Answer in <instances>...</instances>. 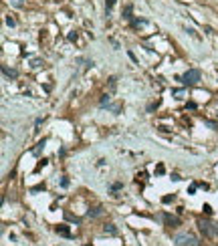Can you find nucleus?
Here are the masks:
<instances>
[{
  "label": "nucleus",
  "instance_id": "nucleus-25",
  "mask_svg": "<svg viewBox=\"0 0 218 246\" xmlns=\"http://www.w3.org/2000/svg\"><path fill=\"white\" fill-rule=\"evenodd\" d=\"M61 186H63V188H67V186H69V180L63 178V180H61Z\"/></svg>",
  "mask_w": 218,
  "mask_h": 246
},
{
  "label": "nucleus",
  "instance_id": "nucleus-13",
  "mask_svg": "<svg viewBox=\"0 0 218 246\" xmlns=\"http://www.w3.org/2000/svg\"><path fill=\"white\" fill-rule=\"evenodd\" d=\"M115 81H117L115 77H109V91H111V93L115 91V87H117V83H115Z\"/></svg>",
  "mask_w": 218,
  "mask_h": 246
},
{
  "label": "nucleus",
  "instance_id": "nucleus-7",
  "mask_svg": "<svg viewBox=\"0 0 218 246\" xmlns=\"http://www.w3.org/2000/svg\"><path fill=\"white\" fill-rule=\"evenodd\" d=\"M103 232L109 234V236H115V234H117V226H115V224H105V226H103Z\"/></svg>",
  "mask_w": 218,
  "mask_h": 246
},
{
  "label": "nucleus",
  "instance_id": "nucleus-18",
  "mask_svg": "<svg viewBox=\"0 0 218 246\" xmlns=\"http://www.w3.org/2000/svg\"><path fill=\"white\" fill-rule=\"evenodd\" d=\"M107 107H109L113 113H119V111H121V105H119V103H117V105H107Z\"/></svg>",
  "mask_w": 218,
  "mask_h": 246
},
{
  "label": "nucleus",
  "instance_id": "nucleus-14",
  "mask_svg": "<svg viewBox=\"0 0 218 246\" xmlns=\"http://www.w3.org/2000/svg\"><path fill=\"white\" fill-rule=\"evenodd\" d=\"M141 24H145L143 18H131V26H141Z\"/></svg>",
  "mask_w": 218,
  "mask_h": 246
},
{
  "label": "nucleus",
  "instance_id": "nucleus-28",
  "mask_svg": "<svg viewBox=\"0 0 218 246\" xmlns=\"http://www.w3.org/2000/svg\"><path fill=\"white\" fill-rule=\"evenodd\" d=\"M216 234H218V226H216Z\"/></svg>",
  "mask_w": 218,
  "mask_h": 246
},
{
  "label": "nucleus",
  "instance_id": "nucleus-8",
  "mask_svg": "<svg viewBox=\"0 0 218 246\" xmlns=\"http://www.w3.org/2000/svg\"><path fill=\"white\" fill-rule=\"evenodd\" d=\"M131 12H133V6H131V4H125V8H123L121 16H123L125 20H131V18H133V16H131Z\"/></svg>",
  "mask_w": 218,
  "mask_h": 246
},
{
  "label": "nucleus",
  "instance_id": "nucleus-20",
  "mask_svg": "<svg viewBox=\"0 0 218 246\" xmlns=\"http://www.w3.org/2000/svg\"><path fill=\"white\" fill-rule=\"evenodd\" d=\"M121 188H123V184H121V182H115V184L111 186V190H113V192H117V190H121Z\"/></svg>",
  "mask_w": 218,
  "mask_h": 246
},
{
  "label": "nucleus",
  "instance_id": "nucleus-26",
  "mask_svg": "<svg viewBox=\"0 0 218 246\" xmlns=\"http://www.w3.org/2000/svg\"><path fill=\"white\" fill-rule=\"evenodd\" d=\"M155 107H158V103H151V105H147V111H154Z\"/></svg>",
  "mask_w": 218,
  "mask_h": 246
},
{
  "label": "nucleus",
  "instance_id": "nucleus-11",
  "mask_svg": "<svg viewBox=\"0 0 218 246\" xmlns=\"http://www.w3.org/2000/svg\"><path fill=\"white\" fill-rule=\"evenodd\" d=\"M115 2H117V0H105V12H107V14L111 12V8L115 6Z\"/></svg>",
  "mask_w": 218,
  "mask_h": 246
},
{
  "label": "nucleus",
  "instance_id": "nucleus-2",
  "mask_svg": "<svg viewBox=\"0 0 218 246\" xmlns=\"http://www.w3.org/2000/svg\"><path fill=\"white\" fill-rule=\"evenodd\" d=\"M174 240H176V244H178V246H200L198 238L192 236V234H178Z\"/></svg>",
  "mask_w": 218,
  "mask_h": 246
},
{
  "label": "nucleus",
  "instance_id": "nucleus-24",
  "mask_svg": "<svg viewBox=\"0 0 218 246\" xmlns=\"http://www.w3.org/2000/svg\"><path fill=\"white\" fill-rule=\"evenodd\" d=\"M6 24H8V26H16L14 18H10V16H6Z\"/></svg>",
  "mask_w": 218,
  "mask_h": 246
},
{
  "label": "nucleus",
  "instance_id": "nucleus-16",
  "mask_svg": "<svg viewBox=\"0 0 218 246\" xmlns=\"http://www.w3.org/2000/svg\"><path fill=\"white\" fill-rule=\"evenodd\" d=\"M202 210H204V214H206V216H210V214H212V206H210V204H204Z\"/></svg>",
  "mask_w": 218,
  "mask_h": 246
},
{
  "label": "nucleus",
  "instance_id": "nucleus-6",
  "mask_svg": "<svg viewBox=\"0 0 218 246\" xmlns=\"http://www.w3.org/2000/svg\"><path fill=\"white\" fill-rule=\"evenodd\" d=\"M2 75H4L6 79H16L18 77V73H16L14 69H8L6 65H2Z\"/></svg>",
  "mask_w": 218,
  "mask_h": 246
},
{
  "label": "nucleus",
  "instance_id": "nucleus-27",
  "mask_svg": "<svg viewBox=\"0 0 218 246\" xmlns=\"http://www.w3.org/2000/svg\"><path fill=\"white\" fill-rule=\"evenodd\" d=\"M172 180H174V182H180V180H182V178H180L178 174H172Z\"/></svg>",
  "mask_w": 218,
  "mask_h": 246
},
{
  "label": "nucleus",
  "instance_id": "nucleus-9",
  "mask_svg": "<svg viewBox=\"0 0 218 246\" xmlns=\"http://www.w3.org/2000/svg\"><path fill=\"white\" fill-rule=\"evenodd\" d=\"M44 143H47V139H40L39 143H36V147H34V149H33V153H34V155H40V151H43Z\"/></svg>",
  "mask_w": 218,
  "mask_h": 246
},
{
  "label": "nucleus",
  "instance_id": "nucleus-22",
  "mask_svg": "<svg viewBox=\"0 0 218 246\" xmlns=\"http://www.w3.org/2000/svg\"><path fill=\"white\" fill-rule=\"evenodd\" d=\"M164 172H166V168H164V165H158V168H155V174H158V176H162V174H164Z\"/></svg>",
  "mask_w": 218,
  "mask_h": 246
},
{
  "label": "nucleus",
  "instance_id": "nucleus-19",
  "mask_svg": "<svg viewBox=\"0 0 218 246\" xmlns=\"http://www.w3.org/2000/svg\"><path fill=\"white\" fill-rule=\"evenodd\" d=\"M196 188H198V184H192V186L188 188V194H190V196H194V194H196Z\"/></svg>",
  "mask_w": 218,
  "mask_h": 246
},
{
  "label": "nucleus",
  "instance_id": "nucleus-4",
  "mask_svg": "<svg viewBox=\"0 0 218 246\" xmlns=\"http://www.w3.org/2000/svg\"><path fill=\"white\" fill-rule=\"evenodd\" d=\"M164 222H166V226L168 228H176L180 224V220L176 216H170V214H164Z\"/></svg>",
  "mask_w": 218,
  "mask_h": 246
},
{
  "label": "nucleus",
  "instance_id": "nucleus-1",
  "mask_svg": "<svg viewBox=\"0 0 218 246\" xmlns=\"http://www.w3.org/2000/svg\"><path fill=\"white\" fill-rule=\"evenodd\" d=\"M200 79H202L200 69H188V71L182 75V83H184V85H198Z\"/></svg>",
  "mask_w": 218,
  "mask_h": 246
},
{
  "label": "nucleus",
  "instance_id": "nucleus-29",
  "mask_svg": "<svg viewBox=\"0 0 218 246\" xmlns=\"http://www.w3.org/2000/svg\"><path fill=\"white\" fill-rule=\"evenodd\" d=\"M85 246H91V244H85Z\"/></svg>",
  "mask_w": 218,
  "mask_h": 246
},
{
  "label": "nucleus",
  "instance_id": "nucleus-12",
  "mask_svg": "<svg viewBox=\"0 0 218 246\" xmlns=\"http://www.w3.org/2000/svg\"><path fill=\"white\" fill-rule=\"evenodd\" d=\"M99 214H101V206H97V208H93V210H89V216H91V218L99 216Z\"/></svg>",
  "mask_w": 218,
  "mask_h": 246
},
{
  "label": "nucleus",
  "instance_id": "nucleus-5",
  "mask_svg": "<svg viewBox=\"0 0 218 246\" xmlns=\"http://www.w3.org/2000/svg\"><path fill=\"white\" fill-rule=\"evenodd\" d=\"M55 232H57V234H61V236H65V238H71V230H69L67 224H61V226H57V228H55Z\"/></svg>",
  "mask_w": 218,
  "mask_h": 246
},
{
  "label": "nucleus",
  "instance_id": "nucleus-15",
  "mask_svg": "<svg viewBox=\"0 0 218 246\" xmlns=\"http://www.w3.org/2000/svg\"><path fill=\"white\" fill-rule=\"evenodd\" d=\"M10 4L16 6V8H22V6H24V0H10Z\"/></svg>",
  "mask_w": 218,
  "mask_h": 246
},
{
  "label": "nucleus",
  "instance_id": "nucleus-17",
  "mask_svg": "<svg viewBox=\"0 0 218 246\" xmlns=\"http://www.w3.org/2000/svg\"><path fill=\"white\" fill-rule=\"evenodd\" d=\"M174 200H176V196L172 194V196H164V198H162V202H164V204H170V202H174Z\"/></svg>",
  "mask_w": 218,
  "mask_h": 246
},
{
  "label": "nucleus",
  "instance_id": "nucleus-23",
  "mask_svg": "<svg viewBox=\"0 0 218 246\" xmlns=\"http://www.w3.org/2000/svg\"><path fill=\"white\" fill-rule=\"evenodd\" d=\"M40 190H44V184H39V186H34V188L30 190V192L34 194V192H40Z\"/></svg>",
  "mask_w": 218,
  "mask_h": 246
},
{
  "label": "nucleus",
  "instance_id": "nucleus-3",
  "mask_svg": "<svg viewBox=\"0 0 218 246\" xmlns=\"http://www.w3.org/2000/svg\"><path fill=\"white\" fill-rule=\"evenodd\" d=\"M198 230L202 232L204 236H212V234H216V226H214L210 220H204V218H198Z\"/></svg>",
  "mask_w": 218,
  "mask_h": 246
},
{
  "label": "nucleus",
  "instance_id": "nucleus-21",
  "mask_svg": "<svg viewBox=\"0 0 218 246\" xmlns=\"http://www.w3.org/2000/svg\"><path fill=\"white\" fill-rule=\"evenodd\" d=\"M204 123H206V125H210L212 129H218V123H214V121H208V119H204Z\"/></svg>",
  "mask_w": 218,
  "mask_h": 246
},
{
  "label": "nucleus",
  "instance_id": "nucleus-10",
  "mask_svg": "<svg viewBox=\"0 0 218 246\" xmlns=\"http://www.w3.org/2000/svg\"><path fill=\"white\" fill-rule=\"evenodd\" d=\"M109 99H111V95H109V93L101 95V101H99V105H101V107H107V105H109Z\"/></svg>",
  "mask_w": 218,
  "mask_h": 246
}]
</instances>
